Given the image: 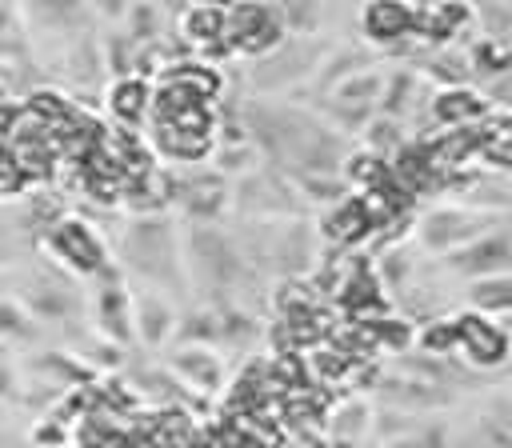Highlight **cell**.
<instances>
[{
	"instance_id": "13",
	"label": "cell",
	"mask_w": 512,
	"mask_h": 448,
	"mask_svg": "<svg viewBox=\"0 0 512 448\" xmlns=\"http://www.w3.org/2000/svg\"><path fill=\"white\" fill-rule=\"evenodd\" d=\"M272 256L280 260V268L300 272L312 260V228L300 224V220L296 224H284L280 236H276V244H272Z\"/></svg>"
},
{
	"instance_id": "23",
	"label": "cell",
	"mask_w": 512,
	"mask_h": 448,
	"mask_svg": "<svg viewBox=\"0 0 512 448\" xmlns=\"http://www.w3.org/2000/svg\"><path fill=\"white\" fill-rule=\"evenodd\" d=\"M472 300L480 304V308H512V280H480L476 284V292H472Z\"/></svg>"
},
{
	"instance_id": "14",
	"label": "cell",
	"mask_w": 512,
	"mask_h": 448,
	"mask_svg": "<svg viewBox=\"0 0 512 448\" xmlns=\"http://www.w3.org/2000/svg\"><path fill=\"white\" fill-rule=\"evenodd\" d=\"M368 228H372V224H368L360 200H352V196H348L344 204H336L332 216H328V224H324L328 240H336V244H352V240H360Z\"/></svg>"
},
{
	"instance_id": "11",
	"label": "cell",
	"mask_w": 512,
	"mask_h": 448,
	"mask_svg": "<svg viewBox=\"0 0 512 448\" xmlns=\"http://www.w3.org/2000/svg\"><path fill=\"white\" fill-rule=\"evenodd\" d=\"M108 112L120 124H140L144 112H148V88H144V80L140 76L112 80V88H108Z\"/></svg>"
},
{
	"instance_id": "5",
	"label": "cell",
	"mask_w": 512,
	"mask_h": 448,
	"mask_svg": "<svg viewBox=\"0 0 512 448\" xmlns=\"http://www.w3.org/2000/svg\"><path fill=\"white\" fill-rule=\"evenodd\" d=\"M168 368H172V376H176L180 384L200 388V392H216L220 380H224V364H220L216 352L204 348V344H184L180 352H172Z\"/></svg>"
},
{
	"instance_id": "10",
	"label": "cell",
	"mask_w": 512,
	"mask_h": 448,
	"mask_svg": "<svg viewBox=\"0 0 512 448\" xmlns=\"http://www.w3.org/2000/svg\"><path fill=\"white\" fill-rule=\"evenodd\" d=\"M96 320H100V332H108L112 340H128V332H132V296H128V288L104 284L100 296H96Z\"/></svg>"
},
{
	"instance_id": "3",
	"label": "cell",
	"mask_w": 512,
	"mask_h": 448,
	"mask_svg": "<svg viewBox=\"0 0 512 448\" xmlns=\"http://www.w3.org/2000/svg\"><path fill=\"white\" fill-rule=\"evenodd\" d=\"M376 96H384V80L364 68V72H356L352 80H344V84L332 88V116L352 132V128H360V124L372 116Z\"/></svg>"
},
{
	"instance_id": "1",
	"label": "cell",
	"mask_w": 512,
	"mask_h": 448,
	"mask_svg": "<svg viewBox=\"0 0 512 448\" xmlns=\"http://www.w3.org/2000/svg\"><path fill=\"white\" fill-rule=\"evenodd\" d=\"M284 16L280 8H264V4H240L228 8V48L236 52H252V56H268L284 44Z\"/></svg>"
},
{
	"instance_id": "8",
	"label": "cell",
	"mask_w": 512,
	"mask_h": 448,
	"mask_svg": "<svg viewBox=\"0 0 512 448\" xmlns=\"http://www.w3.org/2000/svg\"><path fill=\"white\" fill-rule=\"evenodd\" d=\"M456 344H464L480 364H496V360H504V352H508L504 332H500L492 320H476V316H464V320L456 324Z\"/></svg>"
},
{
	"instance_id": "25",
	"label": "cell",
	"mask_w": 512,
	"mask_h": 448,
	"mask_svg": "<svg viewBox=\"0 0 512 448\" xmlns=\"http://www.w3.org/2000/svg\"><path fill=\"white\" fill-rule=\"evenodd\" d=\"M0 332H8V336H32L28 312L16 308V304H0Z\"/></svg>"
},
{
	"instance_id": "17",
	"label": "cell",
	"mask_w": 512,
	"mask_h": 448,
	"mask_svg": "<svg viewBox=\"0 0 512 448\" xmlns=\"http://www.w3.org/2000/svg\"><path fill=\"white\" fill-rule=\"evenodd\" d=\"M364 428H368V412H364V404H356V400H348V404H340L336 412H332V440H360L364 436Z\"/></svg>"
},
{
	"instance_id": "7",
	"label": "cell",
	"mask_w": 512,
	"mask_h": 448,
	"mask_svg": "<svg viewBox=\"0 0 512 448\" xmlns=\"http://www.w3.org/2000/svg\"><path fill=\"white\" fill-rule=\"evenodd\" d=\"M172 328H176L172 308H168L160 296L144 292V296H136V300H132V332H136L148 348H156L160 340H168V336H172Z\"/></svg>"
},
{
	"instance_id": "6",
	"label": "cell",
	"mask_w": 512,
	"mask_h": 448,
	"mask_svg": "<svg viewBox=\"0 0 512 448\" xmlns=\"http://www.w3.org/2000/svg\"><path fill=\"white\" fill-rule=\"evenodd\" d=\"M476 232H480L476 216H464V212H436V216L424 220L420 240H424L428 248L444 252V248H460V244H468Z\"/></svg>"
},
{
	"instance_id": "16",
	"label": "cell",
	"mask_w": 512,
	"mask_h": 448,
	"mask_svg": "<svg viewBox=\"0 0 512 448\" xmlns=\"http://www.w3.org/2000/svg\"><path fill=\"white\" fill-rule=\"evenodd\" d=\"M292 180H296V188L312 200V204H344L348 200V188H344V180L340 176H332V172H292Z\"/></svg>"
},
{
	"instance_id": "21",
	"label": "cell",
	"mask_w": 512,
	"mask_h": 448,
	"mask_svg": "<svg viewBox=\"0 0 512 448\" xmlns=\"http://www.w3.org/2000/svg\"><path fill=\"white\" fill-rule=\"evenodd\" d=\"M476 112H480V100H476L472 92H444V96L436 100V116L448 120V124H460V120H468V116H476Z\"/></svg>"
},
{
	"instance_id": "15",
	"label": "cell",
	"mask_w": 512,
	"mask_h": 448,
	"mask_svg": "<svg viewBox=\"0 0 512 448\" xmlns=\"http://www.w3.org/2000/svg\"><path fill=\"white\" fill-rule=\"evenodd\" d=\"M224 184L220 180H192L180 188V204L196 216V220H212L220 208H224Z\"/></svg>"
},
{
	"instance_id": "9",
	"label": "cell",
	"mask_w": 512,
	"mask_h": 448,
	"mask_svg": "<svg viewBox=\"0 0 512 448\" xmlns=\"http://www.w3.org/2000/svg\"><path fill=\"white\" fill-rule=\"evenodd\" d=\"M180 28L196 48H228V8H188Z\"/></svg>"
},
{
	"instance_id": "24",
	"label": "cell",
	"mask_w": 512,
	"mask_h": 448,
	"mask_svg": "<svg viewBox=\"0 0 512 448\" xmlns=\"http://www.w3.org/2000/svg\"><path fill=\"white\" fill-rule=\"evenodd\" d=\"M104 48H108V64H112L116 80H124L128 68H132V36L128 32H116V36L104 40Z\"/></svg>"
},
{
	"instance_id": "20",
	"label": "cell",
	"mask_w": 512,
	"mask_h": 448,
	"mask_svg": "<svg viewBox=\"0 0 512 448\" xmlns=\"http://www.w3.org/2000/svg\"><path fill=\"white\" fill-rule=\"evenodd\" d=\"M504 244L500 240H484V244H476V248H468L464 256H456V264L460 268H480V272H492V268H504Z\"/></svg>"
},
{
	"instance_id": "18",
	"label": "cell",
	"mask_w": 512,
	"mask_h": 448,
	"mask_svg": "<svg viewBox=\"0 0 512 448\" xmlns=\"http://www.w3.org/2000/svg\"><path fill=\"white\" fill-rule=\"evenodd\" d=\"M128 36H132V44L156 40V36H160V8H152V4L128 8Z\"/></svg>"
},
{
	"instance_id": "2",
	"label": "cell",
	"mask_w": 512,
	"mask_h": 448,
	"mask_svg": "<svg viewBox=\"0 0 512 448\" xmlns=\"http://www.w3.org/2000/svg\"><path fill=\"white\" fill-rule=\"evenodd\" d=\"M48 248L72 268V272H96L104 268V244L84 220H56L48 232Z\"/></svg>"
},
{
	"instance_id": "26",
	"label": "cell",
	"mask_w": 512,
	"mask_h": 448,
	"mask_svg": "<svg viewBox=\"0 0 512 448\" xmlns=\"http://www.w3.org/2000/svg\"><path fill=\"white\" fill-rule=\"evenodd\" d=\"M396 124H388V120H376L372 124V132H368V140H372V148L376 152H384V148H392L396 144V132H392Z\"/></svg>"
},
{
	"instance_id": "12",
	"label": "cell",
	"mask_w": 512,
	"mask_h": 448,
	"mask_svg": "<svg viewBox=\"0 0 512 448\" xmlns=\"http://www.w3.org/2000/svg\"><path fill=\"white\" fill-rule=\"evenodd\" d=\"M360 20H364V32L372 40H396V36L412 32L416 12L412 8H400V4H372V8H364Z\"/></svg>"
},
{
	"instance_id": "4",
	"label": "cell",
	"mask_w": 512,
	"mask_h": 448,
	"mask_svg": "<svg viewBox=\"0 0 512 448\" xmlns=\"http://www.w3.org/2000/svg\"><path fill=\"white\" fill-rule=\"evenodd\" d=\"M196 272L212 284V288H232L240 276V260L232 252V244H224V236L216 232H196V256H192Z\"/></svg>"
},
{
	"instance_id": "19",
	"label": "cell",
	"mask_w": 512,
	"mask_h": 448,
	"mask_svg": "<svg viewBox=\"0 0 512 448\" xmlns=\"http://www.w3.org/2000/svg\"><path fill=\"white\" fill-rule=\"evenodd\" d=\"M384 160L376 156V152H364V156H352V164H348V176H352V184H360L364 192H372V188H384Z\"/></svg>"
},
{
	"instance_id": "22",
	"label": "cell",
	"mask_w": 512,
	"mask_h": 448,
	"mask_svg": "<svg viewBox=\"0 0 512 448\" xmlns=\"http://www.w3.org/2000/svg\"><path fill=\"white\" fill-rule=\"evenodd\" d=\"M484 152L496 164H512V120H500L484 132Z\"/></svg>"
}]
</instances>
